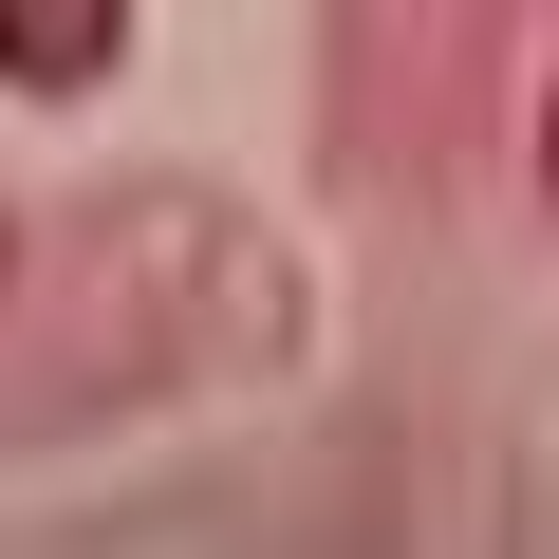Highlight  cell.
Returning <instances> with one entry per match:
<instances>
[{"mask_svg":"<svg viewBox=\"0 0 559 559\" xmlns=\"http://www.w3.org/2000/svg\"><path fill=\"white\" fill-rule=\"evenodd\" d=\"M131 57V0H0V94H94Z\"/></svg>","mask_w":559,"mask_h":559,"instance_id":"1","label":"cell"},{"mask_svg":"<svg viewBox=\"0 0 559 559\" xmlns=\"http://www.w3.org/2000/svg\"><path fill=\"white\" fill-rule=\"evenodd\" d=\"M540 205H559V75H540Z\"/></svg>","mask_w":559,"mask_h":559,"instance_id":"2","label":"cell"}]
</instances>
